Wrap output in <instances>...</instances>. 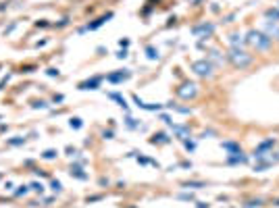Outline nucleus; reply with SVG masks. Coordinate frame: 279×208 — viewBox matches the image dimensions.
<instances>
[{
	"instance_id": "20e7f679",
	"label": "nucleus",
	"mask_w": 279,
	"mask_h": 208,
	"mask_svg": "<svg viewBox=\"0 0 279 208\" xmlns=\"http://www.w3.org/2000/svg\"><path fill=\"white\" fill-rule=\"evenodd\" d=\"M98 86V79L94 81H87V83H82V90H94V87Z\"/></svg>"
},
{
	"instance_id": "f03ea898",
	"label": "nucleus",
	"mask_w": 279,
	"mask_h": 208,
	"mask_svg": "<svg viewBox=\"0 0 279 208\" xmlns=\"http://www.w3.org/2000/svg\"><path fill=\"white\" fill-rule=\"evenodd\" d=\"M229 56H231V60H233L235 67H248V65L252 63V56L248 54V52H244V50H233Z\"/></svg>"
},
{
	"instance_id": "39448f33",
	"label": "nucleus",
	"mask_w": 279,
	"mask_h": 208,
	"mask_svg": "<svg viewBox=\"0 0 279 208\" xmlns=\"http://www.w3.org/2000/svg\"><path fill=\"white\" fill-rule=\"evenodd\" d=\"M186 87H190V94H194V92H196V90H194V87H196V86H192V83H190V86H186ZM181 96H187V90H181Z\"/></svg>"
},
{
	"instance_id": "0eeeda50",
	"label": "nucleus",
	"mask_w": 279,
	"mask_h": 208,
	"mask_svg": "<svg viewBox=\"0 0 279 208\" xmlns=\"http://www.w3.org/2000/svg\"><path fill=\"white\" fill-rule=\"evenodd\" d=\"M267 15H269V17H275V19H279V13H277V11H269Z\"/></svg>"
},
{
	"instance_id": "423d86ee",
	"label": "nucleus",
	"mask_w": 279,
	"mask_h": 208,
	"mask_svg": "<svg viewBox=\"0 0 279 208\" xmlns=\"http://www.w3.org/2000/svg\"><path fill=\"white\" fill-rule=\"evenodd\" d=\"M269 31H271V34H277V35H279V27H277V25H269Z\"/></svg>"
},
{
	"instance_id": "f257e3e1",
	"label": "nucleus",
	"mask_w": 279,
	"mask_h": 208,
	"mask_svg": "<svg viewBox=\"0 0 279 208\" xmlns=\"http://www.w3.org/2000/svg\"><path fill=\"white\" fill-rule=\"evenodd\" d=\"M248 42H250L252 46H256V48H262V50L271 46V38L262 35L261 31H250V34H248Z\"/></svg>"
},
{
	"instance_id": "7ed1b4c3",
	"label": "nucleus",
	"mask_w": 279,
	"mask_h": 208,
	"mask_svg": "<svg viewBox=\"0 0 279 208\" xmlns=\"http://www.w3.org/2000/svg\"><path fill=\"white\" fill-rule=\"evenodd\" d=\"M194 71H196L198 75H210V65L200 60V63H194Z\"/></svg>"
}]
</instances>
